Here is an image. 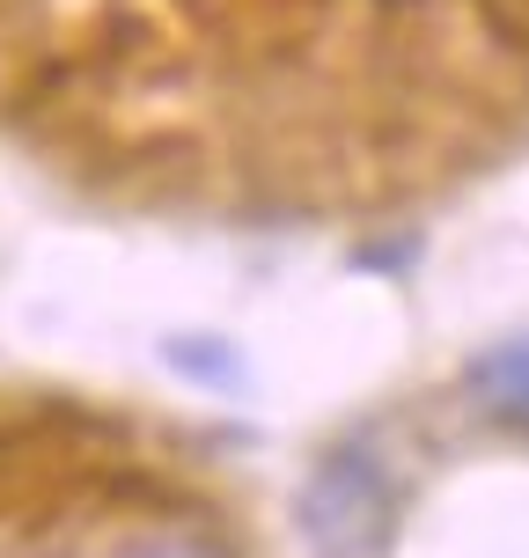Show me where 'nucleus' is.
Segmentation results:
<instances>
[{
  "instance_id": "f257e3e1",
  "label": "nucleus",
  "mask_w": 529,
  "mask_h": 558,
  "mask_svg": "<svg viewBox=\"0 0 529 558\" xmlns=\"http://www.w3.org/2000/svg\"><path fill=\"white\" fill-rule=\"evenodd\" d=\"M309 558H390L397 544V493L368 448H332L309 471L294 500Z\"/></svg>"
},
{
  "instance_id": "f03ea898",
  "label": "nucleus",
  "mask_w": 529,
  "mask_h": 558,
  "mask_svg": "<svg viewBox=\"0 0 529 558\" xmlns=\"http://www.w3.org/2000/svg\"><path fill=\"white\" fill-rule=\"evenodd\" d=\"M471 397L493 418L529 426V338H507V345H493V353H478L471 361Z\"/></svg>"
},
{
  "instance_id": "7ed1b4c3",
  "label": "nucleus",
  "mask_w": 529,
  "mask_h": 558,
  "mask_svg": "<svg viewBox=\"0 0 529 558\" xmlns=\"http://www.w3.org/2000/svg\"><path fill=\"white\" fill-rule=\"evenodd\" d=\"M111 558H228V551L199 530H140V536H125Z\"/></svg>"
}]
</instances>
